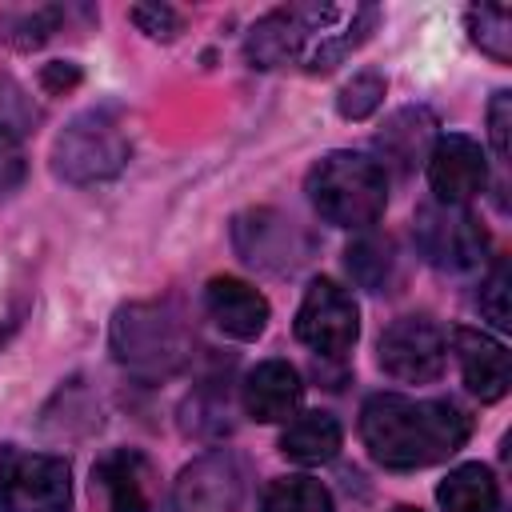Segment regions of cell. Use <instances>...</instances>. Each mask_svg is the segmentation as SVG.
I'll return each mask as SVG.
<instances>
[{
  "label": "cell",
  "mask_w": 512,
  "mask_h": 512,
  "mask_svg": "<svg viewBox=\"0 0 512 512\" xmlns=\"http://www.w3.org/2000/svg\"><path fill=\"white\" fill-rule=\"evenodd\" d=\"M72 468L64 456L0 448V512H68Z\"/></svg>",
  "instance_id": "52a82bcc"
},
{
  "label": "cell",
  "mask_w": 512,
  "mask_h": 512,
  "mask_svg": "<svg viewBox=\"0 0 512 512\" xmlns=\"http://www.w3.org/2000/svg\"><path fill=\"white\" fill-rule=\"evenodd\" d=\"M244 496V472L240 460L228 448H212L184 464V472L172 484L168 512H240Z\"/></svg>",
  "instance_id": "30bf717a"
},
{
  "label": "cell",
  "mask_w": 512,
  "mask_h": 512,
  "mask_svg": "<svg viewBox=\"0 0 512 512\" xmlns=\"http://www.w3.org/2000/svg\"><path fill=\"white\" fill-rule=\"evenodd\" d=\"M452 352L460 360V376H464L472 396L492 404V400H500L508 392L512 360H508V348L496 336H488L484 328H456L452 332Z\"/></svg>",
  "instance_id": "9a60e30c"
},
{
  "label": "cell",
  "mask_w": 512,
  "mask_h": 512,
  "mask_svg": "<svg viewBox=\"0 0 512 512\" xmlns=\"http://www.w3.org/2000/svg\"><path fill=\"white\" fill-rule=\"evenodd\" d=\"M260 512H332V492L312 476H280L264 488Z\"/></svg>",
  "instance_id": "44dd1931"
},
{
  "label": "cell",
  "mask_w": 512,
  "mask_h": 512,
  "mask_svg": "<svg viewBox=\"0 0 512 512\" xmlns=\"http://www.w3.org/2000/svg\"><path fill=\"white\" fill-rule=\"evenodd\" d=\"M40 84H44L48 92H64V88H76V84H80V68H76L72 60H52V64H44V72H40Z\"/></svg>",
  "instance_id": "83f0119b"
},
{
  "label": "cell",
  "mask_w": 512,
  "mask_h": 512,
  "mask_svg": "<svg viewBox=\"0 0 512 512\" xmlns=\"http://www.w3.org/2000/svg\"><path fill=\"white\" fill-rule=\"evenodd\" d=\"M428 184H432V200L468 208V200H476L488 188L484 148L464 132L436 136L432 148H428Z\"/></svg>",
  "instance_id": "8fae6325"
},
{
  "label": "cell",
  "mask_w": 512,
  "mask_h": 512,
  "mask_svg": "<svg viewBox=\"0 0 512 512\" xmlns=\"http://www.w3.org/2000/svg\"><path fill=\"white\" fill-rule=\"evenodd\" d=\"M108 348L116 364H124L132 376L164 380L192 360L196 328H192L188 308L176 296L132 300L116 308L112 328H108Z\"/></svg>",
  "instance_id": "3957f363"
},
{
  "label": "cell",
  "mask_w": 512,
  "mask_h": 512,
  "mask_svg": "<svg viewBox=\"0 0 512 512\" xmlns=\"http://www.w3.org/2000/svg\"><path fill=\"white\" fill-rule=\"evenodd\" d=\"M344 444V428L332 412H300L288 420V428L280 432V452L292 460V464H328Z\"/></svg>",
  "instance_id": "ac0fdd59"
},
{
  "label": "cell",
  "mask_w": 512,
  "mask_h": 512,
  "mask_svg": "<svg viewBox=\"0 0 512 512\" xmlns=\"http://www.w3.org/2000/svg\"><path fill=\"white\" fill-rule=\"evenodd\" d=\"M24 172H28L24 144H20V136H16L8 124H0V196L16 192L20 180H24Z\"/></svg>",
  "instance_id": "484cf974"
},
{
  "label": "cell",
  "mask_w": 512,
  "mask_h": 512,
  "mask_svg": "<svg viewBox=\"0 0 512 512\" xmlns=\"http://www.w3.org/2000/svg\"><path fill=\"white\" fill-rule=\"evenodd\" d=\"M304 192L324 224L364 232L388 208V172L380 168V160L364 152L336 148V152H324L308 168Z\"/></svg>",
  "instance_id": "277c9868"
},
{
  "label": "cell",
  "mask_w": 512,
  "mask_h": 512,
  "mask_svg": "<svg viewBox=\"0 0 512 512\" xmlns=\"http://www.w3.org/2000/svg\"><path fill=\"white\" fill-rule=\"evenodd\" d=\"M128 20L152 40H176L184 32V16L172 4H136L128 8Z\"/></svg>",
  "instance_id": "d4e9b609"
},
{
  "label": "cell",
  "mask_w": 512,
  "mask_h": 512,
  "mask_svg": "<svg viewBox=\"0 0 512 512\" xmlns=\"http://www.w3.org/2000/svg\"><path fill=\"white\" fill-rule=\"evenodd\" d=\"M376 20L372 4H288L252 24L244 56L252 68L300 64L312 76L332 72L368 40Z\"/></svg>",
  "instance_id": "6da1fadb"
},
{
  "label": "cell",
  "mask_w": 512,
  "mask_h": 512,
  "mask_svg": "<svg viewBox=\"0 0 512 512\" xmlns=\"http://www.w3.org/2000/svg\"><path fill=\"white\" fill-rule=\"evenodd\" d=\"M508 128H512V92H496L488 104V140L496 160H508Z\"/></svg>",
  "instance_id": "4316f807"
},
{
  "label": "cell",
  "mask_w": 512,
  "mask_h": 512,
  "mask_svg": "<svg viewBox=\"0 0 512 512\" xmlns=\"http://www.w3.org/2000/svg\"><path fill=\"white\" fill-rule=\"evenodd\" d=\"M360 336V308L336 280H312L296 308V340L316 356H344Z\"/></svg>",
  "instance_id": "ba28073f"
},
{
  "label": "cell",
  "mask_w": 512,
  "mask_h": 512,
  "mask_svg": "<svg viewBox=\"0 0 512 512\" xmlns=\"http://www.w3.org/2000/svg\"><path fill=\"white\" fill-rule=\"evenodd\" d=\"M388 512H420V508H412V504H396V508H388Z\"/></svg>",
  "instance_id": "f546056e"
},
{
  "label": "cell",
  "mask_w": 512,
  "mask_h": 512,
  "mask_svg": "<svg viewBox=\"0 0 512 512\" xmlns=\"http://www.w3.org/2000/svg\"><path fill=\"white\" fill-rule=\"evenodd\" d=\"M472 436V416L448 396L376 392L360 408V440L380 468L416 472L456 456Z\"/></svg>",
  "instance_id": "7a4b0ae2"
},
{
  "label": "cell",
  "mask_w": 512,
  "mask_h": 512,
  "mask_svg": "<svg viewBox=\"0 0 512 512\" xmlns=\"http://www.w3.org/2000/svg\"><path fill=\"white\" fill-rule=\"evenodd\" d=\"M300 396H304V380L288 360H260L240 384V404L260 424L292 420L300 408Z\"/></svg>",
  "instance_id": "2e32d148"
},
{
  "label": "cell",
  "mask_w": 512,
  "mask_h": 512,
  "mask_svg": "<svg viewBox=\"0 0 512 512\" xmlns=\"http://www.w3.org/2000/svg\"><path fill=\"white\" fill-rule=\"evenodd\" d=\"M344 264H348V276L368 288V292H384L392 272H396V252H392V240L384 236H360L356 244H348L344 252Z\"/></svg>",
  "instance_id": "ffe728a7"
},
{
  "label": "cell",
  "mask_w": 512,
  "mask_h": 512,
  "mask_svg": "<svg viewBox=\"0 0 512 512\" xmlns=\"http://www.w3.org/2000/svg\"><path fill=\"white\" fill-rule=\"evenodd\" d=\"M92 496L104 512H152L156 508V468L136 448H112L92 464Z\"/></svg>",
  "instance_id": "7c38bea8"
},
{
  "label": "cell",
  "mask_w": 512,
  "mask_h": 512,
  "mask_svg": "<svg viewBox=\"0 0 512 512\" xmlns=\"http://www.w3.org/2000/svg\"><path fill=\"white\" fill-rule=\"evenodd\" d=\"M476 308L484 320H492L500 332L512 328V308H508V264L496 260L488 268V276L480 280V292H476Z\"/></svg>",
  "instance_id": "cb8c5ba5"
},
{
  "label": "cell",
  "mask_w": 512,
  "mask_h": 512,
  "mask_svg": "<svg viewBox=\"0 0 512 512\" xmlns=\"http://www.w3.org/2000/svg\"><path fill=\"white\" fill-rule=\"evenodd\" d=\"M232 240H236V252H240L248 264H256V268L284 272V268H296V264L304 260V240H300V232L292 228V220H284V216L272 212V208H256V212L236 216Z\"/></svg>",
  "instance_id": "4fadbf2b"
},
{
  "label": "cell",
  "mask_w": 512,
  "mask_h": 512,
  "mask_svg": "<svg viewBox=\"0 0 512 512\" xmlns=\"http://www.w3.org/2000/svg\"><path fill=\"white\" fill-rule=\"evenodd\" d=\"M204 312L232 340H256V336H264L268 316H272L264 292L252 288L240 276H212L208 288H204Z\"/></svg>",
  "instance_id": "5bb4252c"
},
{
  "label": "cell",
  "mask_w": 512,
  "mask_h": 512,
  "mask_svg": "<svg viewBox=\"0 0 512 512\" xmlns=\"http://www.w3.org/2000/svg\"><path fill=\"white\" fill-rule=\"evenodd\" d=\"M412 240L420 256L440 272H472L488 260V232L464 204H420L412 220Z\"/></svg>",
  "instance_id": "8992f818"
},
{
  "label": "cell",
  "mask_w": 512,
  "mask_h": 512,
  "mask_svg": "<svg viewBox=\"0 0 512 512\" xmlns=\"http://www.w3.org/2000/svg\"><path fill=\"white\" fill-rule=\"evenodd\" d=\"M432 140H436V120H432L428 108H400V112H392L388 124L376 132V148L384 156L380 168L388 172V164H392L396 172L408 176L420 160H428Z\"/></svg>",
  "instance_id": "e0dca14e"
},
{
  "label": "cell",
  "mask_w": 512,
  "mask_h": 512,
  "mask_svg": "<svg viewBox=\"0 0 512 512\" xmlns=\"http://www.w3.org/2000/svg\"><path fill=\"white\" fill-rule=\"evenodd\" d=\"M132 156L128 128L116 108L96 104L76 112L52 140V172L68 184H100L124 172Z\"/></svg>",
  "instance_id": "5b68a950"
},
{
  "label": "cell",
  "mask_w": 512,
  "mask_h": 512,
  "mask_svg": "<svg viewBox=\"0 0 512 512\" xmlns=\"http://www.w3.org/2000/svg\"><path fill=\"white\" fill-rule=\"evenodd\" d=\"M444 332L428 316H400L376 340V364L400 384H432L444 372Z\"/></svg>",
  "instance_id": "9c48e42d"
},
{
  "label": "cell",
  "mask_w": 512,
  "mask_h": 512,
  "mask_svg": "<svg viewBox=\"0 0 512 512\" xmlns=\"http://www.w3.org/2000/svg\"><path fill=\"white\" fill-rule=\"evenodd\" d=\"M468 36L484 56H492L496 64H508L512 60V12H508V4L468 8Z\"/></svg>",
  "instance_id": "7402d4cb"
},
{
  "label": "cell",
  "mask_w": 512,
  "mask_h": 512,
  "mask_svg": "<svg viewBox=\"0 0 512 512\" xmlns=\"http://www.w3.org/2000/svg\"><path fill=\"white\" fill-rule=\"evenodd\" d=\"M436 504L440 512H496L500 484L488 464H456L436 484Z\"/></svg>",
  "instance_id": "d6986e66"
},
{
  "label": "cell",
  "mask_w": 512,
  "mask_h": 512,
  "mask_svg": "<svg viewBox=\"0 0 512 512\" xmlns=\"http://www.w3.org/2000/svg\"><path fill=\"white\" fill-rule=\"evenodd\" d=\"M384 92H388V80H384L380 72L364 68V72H356V76L336 92V112H340L344 120H368V116L384 104Z\"/></svg>",
  "instance_id": "603a6c76"
},
{
  "label": "cell",
  "mask_w": 512,
  "mask_h": 512,
  "mask_svg": "<svg viewBox=\"0 0 512 512\" xmlns=\"http://www.w3.org/2000/svg\"><path fill=\"white\" fill-rule=\"evenodd\" d=\"M20 320H24V300L4 296V300H0V344L20 328Z\"/></svg>",
  "instance_id": "f1b7e54d"
}]
</instances>
